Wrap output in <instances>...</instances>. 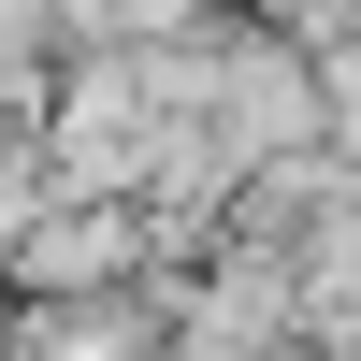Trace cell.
I'll use <instances>...</instances> for the list:
<instances>
[{
  "label": "cell",
  "instance_id": "6da1fadb",
  "mask_svg": "<svg viewBox=\"0 0 361 361\" xmlns=\"http://www.w3.org/2000/svg\"><path fill=\"white\" fill-rule=\"evenodd\" d=\"M116 260H130V217H44L29 231V275L44 289H116Z\"/></svg>",
  "mask_w": 361,
  "mask_h": 361
}]
</instances>
